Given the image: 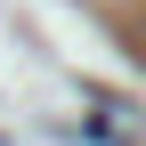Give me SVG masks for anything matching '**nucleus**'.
<instances>
[{"instance_id":"1","label":"nucleus","mask_w":146,"mask_h":146,"mask_svg":"<svg viewBox=\"0 0 146 146\" xmlns=\"http://www.w3.org/2000/svg\"><path fill=\"white\" fill-rule=\"evenodd\" d=\"M98 114H89V130L98 138H114V146H146V122H130V106L122 98H89Z\"/></svg>"}]
</instances>
